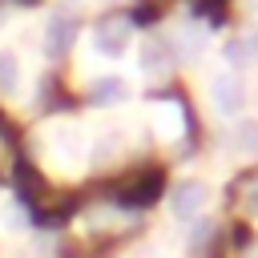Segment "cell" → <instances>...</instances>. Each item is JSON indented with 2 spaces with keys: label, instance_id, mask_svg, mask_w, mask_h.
<instances>
[{
  "label": "cell",
  "instance_id": "52a82bcc",
  "mask_svg": "<svg viewBox=\"0 0 258 258\" xmlns=\"http://www.w3.org/2000/svg\"><path fill=\"white\" fill-rule=\"evenodd\" d=\"M153 125H157V133H165V137L181 133V125H185V117H181V105H173V101L157 105V109H153Z\"/></svg>",
  "mask_w": 258,
  "mask_h": 258
},
{
  "label": "cell",
  "instance_id": "9c48e42d",
  "mask_svg": "<svg viewBox=\"0 0 258 258\" xmlns=\"http://www.w3.org/2000/svg\"><path fill=\"white\" fill-rule=\"evenodd\" d=\"M234 141H238V149H242V153H250V157H254V153H258V121L238 125V129H234Z\"/></svg>",
  "mask_w": 258,
  "mask_h": 258
},
{
  "label": "cell",
  "instance_id": "7c38bea8",
  "mask_svg": "<svg viewBox=\"0 0 258 258\" xmlns=\"http://www.w3.org/2000/svg\"><path fill=\"white\" fill-rule=\"evenodd\" d=\"M246 206H250V214H258V181H250V189H246Z\"/></svg>",
  "mask_w": 258,
  "mask_h": 258
},
{
  "label": "cell",
  "instance_id": "6da1fadb",
  "mask_svg": "<svg viewBox=\"0 0 258 258\" xmlns=\"http://www.w3.org/2000/svg\"><path fill=\"white\" fill-rule=\"evenodd\" d=\"M129 44H133V28H129V20H101V24L93 28V52L105 56V60L125 56Z\"/></svg>",
  "mask_w": 258,
  "mask_h": 258
},
{
  "label": "cell",
  "instance_id": "277c9868",
  "mask_svg": "<svg viewBox=\"0 0 258 258\" xmlns=\"http://www.w3.org/2000/svg\"><path fill=\"white\" fill-rule=\"evenodd\" d=\"M73 40H77V20L69 12H52V20L44 24V52L56 60L73 48Z\"/></svg>",
  "mask_w": 258,
  "mask_h": 258
},
{
  "label": "cell",
  "instance_id": "7a4b0ae2",
  "mask_svg": "<svg viewBox=\"0 0 258 258\" xmlns=\"http://www.w3.org/2000/svg\"><path fill=\"white\" fill-rule=\"evenodd\" d=\"M242 101H246V89H242V81H238L234 73H218V77L210 81V105H214V113L234 117V113L242 109Z\"/></svg>",
  "mask_w": 258,
  "mask_h": 258
},
{
  "label": "cell",
  "instance_id": "5b68a950",
  "mask_svg": "<svg viewBox=\"0 0 258 258\" xmlns=\"http://www.w3.org/2000/svg\"><path fill=\"white\" fill-rule=\"evenodd\" d=\"M89 93H93L97 105H125L129 101V81L117 77V73H105V77H97L89 85Z\"/></svg>",
  "mask_w": 258,
  "mask_h": 258
},
{
  "label": "cell",
  "instance_id": "ba28073f",
  "mask_svg": "<svg viewBox=\"0 0 258 258\" xmlns=\"http://www.w3.org/2000/svg\"><path fill=\"white\" fill-rule=\"evenodd\" d=\"M20 89V60L8 52V48H0V93H16Z\"/></svg>",
  "mask_w": 258,
  "mask_h": 258
},
{
  "label": "cell",
  "instance_id": "8992f818",
  "mask_svg": "<svg viewBox=\"0 0 258 258\" xmlns=\"http://www.w3.org/2000/svg\"><path fill=\"white\" fill-rule=\"evenodd\" d=\"M169 64H173L169 44H165V40H157V36H149V40H145V48H141V69H145L149 77H165V73H169Z\"/></svg>",
  "mask_w": 258,
  "mask_h": 258
},
{
  "label": "cell",
  "instance_id": "30bf717a",
  "mask_svg": "<svg viewBox=\"0 0 258 258\" xmlns=\"http://www.w3.org/2000/svg\"><path fill=\"white\" fill-rule=\"evenodd\" d=\"M56 149L69 153V157H81V153H85V145H81V137H77L73 129H60V133H56Z\"/></svg>",
  "mask_w": 258,
  "mask_h": 258
},
{
  "label": "cell",
  "instance_id": "8fae6325",
  "mask_svg": "<svg viewBox=\"0 0 258 258\" xmlns=\"http://www.w3.org/2000/svg\"><path fill=\"white\" fill-rule=\"evenodd\" d=\"M177 48H185V56H198V52L206 48L202 28H185V32H181V40H177Z\"/></svg>",
  "mask_w": 258,
  "mask_h": 258
},
{
  "label": "cell",
  "instance_id": "4fadbf2b",
  "mask_svg": "<svg viewBox=\"0 0 258 258\" xmlns=\"http://www.w3.org/2000/svg\"><path fill=\"white\" fill-rule=\"evenodd\" d=\"M0 24H4V8H0Z\"/></svg>",
  "mask_w": 258,
  "mask_h": 258
},
{
  "label": "cell",
  "instance_id": "3957f363",
  "mask_svg": "<svg viewBox=\"0 0 258 258\" xmlns=\"http://www.w3.org/2000/svg\"><path fill=\"white\" fill-rule=\"evenodd\" d=\"M206 194H210V189H206V181H198V177L173 185V194H169V210H173V218H181V222L198 218L202 206H206Z\"/></svg>",
  "mask_w": 258,
  "mask_h": 258
}]
</instances>
